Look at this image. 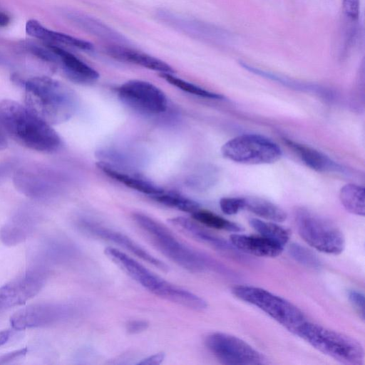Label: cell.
I'll use <instances>...</instances> for the list:
<instances>
[{
    "label": "cell",
    "instance_id": "obj_1",
    "mask_svg": "<svg viewBox=\"0 0 365 365\" xmlns=\"http://www.w3.org/2000/svg\"><path fill=\"white\" fill-rule=\"evenodd\" d=\"M0 123L14 139L31 150L53 153L61 145L51 125L16 101H0Z\"/></svg>",
    "mask_w": 365,
    "mask_h": 365
},
{
    "label": "cell",
    "instance_id": "obj_2",
    "mask_svg": "<svg viewBox=\"0 0 365 365\" xmlns=\"http://www.w3.org/2000/svg\"><path fill=\"white\" fill-rule=\"evenodd\" d=\"M17 82L24 87L26 106L48 124L63 123L75 113L76 95L63 83L48 76Z\"/></svg>",
    "mask_w": 365,
    "mask_h": 365
},
{
    "label": "cell",
    "instance_id": "obj_3",
    "mask_svg": "<svg viewBox=\"0 0 365 365\" xmlns=\"http://www.w3.org/2000/svg\"><path fill=\"white\" fill-rule=\"evenodd\" d=\"M132 218L150 242L165 257L192 272L218 270L222 267L207 255L180 241L166 226L139 212Z\"/></svg>",
    "mask_w": 365,
    "mask_h": 365
},
{
    "label": "cell",
    "instance_id": "obj_4",
    "mask_svg": "<svg viewBox=\"0 0 365 365\" xmlns=\"http://www.w3.org/2000/svg\"><path fill=\"white\" fill-rule=\"evenodd\" d=\"M294 334L340 363L350 365L364 363V351L361 343L343 333L307 320Z\"/></svg>",
    "mask_w": 365,
    "mask_h": 365
},
{
    "label": "cell",
    "instance_id": "obj_5",
    "mask_svg": "<svg viewBox=\"0 0 365 365\" xmlns=\"http://www.w3.org/2000/svg\"><path fill=\"white\" fill-rule=\"evenodd\" d=\"M104 252L113 263L152 294L182 307L191 301L190 291L162 279L124 252L111 247H106Z\"/></svg>",
    "mask_w": 365,
    "mask_h": 365
},
{
    "label": "cell",
    "instance_id": "obj_6",
    "mask_svg": "<svg viewBox=\"0 0 365 365\" xmlns=\"http://www.w3.org/2000/svg\"><path fill=\"white\" fill-rule=\"evenodd\" d=\"M294 216L299 235L310 247L329 255L343 252L345 238L333 222L305 207L297 208Z\"/></svg>",
    "mask_w": 365,
    "mask_h": 365
},
{
    "label": "cell",
    "instance_id": "obj_7",
    "mask_svg": "<svg viewBox=\"0 0 365 365\" xmlns=\"http://www.w3.org/2000/svg\"><path fill=\"white\" fill-rule=\"evenodd\" d=\"M232 293L237 299L257 307L293 334L307 321L297 307L264 289L238 285L232 288Z\"/></svg>",
    "mask_w": 365,
    "mask_h": 365
},
{
    "label": "cell",
    "instance_id": "obj_8",
    "mask_svg": "<svg viewBox=\"0 0 365 365\" xmlns=\"http://www.w3.org/2000/svg\"><path fill=\"white\" fill-rule=\"evenodd\" d=\"M222 155L233 162L248 165L270 164L282 156L279 145L259 134H243L226 142Z\"/></svg>",
    "mask_w": 365,
    "mask_h": 365
},
{
    "label": "cell",
    "instance_id": "obj_9",
    "mask_svg": "<svg viewBox=\"0 0 365 365\" xmlns=\"http://www.w3.org/2000/svg\"><path fill=\"white\" fill-rule=\"evenodd\" d=\"M16 188L25 196L36 200H48L61 191L64 179L53 168L28 165L16 168L13 175Z\"/></svg>",
    "mask_w": 365,
    "mask_h": 365
},
{
    "label": "cell",
    "instance_id": "obj_10",
    "mask_svg": "<svg viewBox=\"0 0 365 365\" xmlns=\"http://www.w3.org/2000/svg\"><path fill=\"white\" fill-rule=\"evenodd\" d=\"M208 350L222 364L258 365L267 364L265 356L242 339L223 332L205 339Z\"/></svg>",
    "mask_w": 365,
    "mask_h": 365
},
{
    "label": "cell",
    "instance_id": "obj_11",
    "mask_svg": "<svg viewBox=\"0 0 365 365\" xmlns=\"http://www.w3.org/2000/svg\"><path fill=\"white\" fill-rule=\"evenodd\" d=\"M118 96L124 104L143 113H161L168 107V99L163 91L142 80L125 82L118 88Z\"/></svg>",
    "mask_w": 365,
    "mask_h": 365
},
{
    "label": "cell",
    "instance_id": "obj_12",
    "mask_svg": "<svg viewBox=\"0 0 365 365\" xmlns=\"http://www.w3.org/2000/svg\"><path fill=\"white\" fill-rule=\"evenodd\" d=\"M48 274L44 267H34L0 287V313L36 296L46 284Z\"/></svg>",
    "mask_w": 365,
    "mask_h": 365
},
{
    "label": "cell",
    "instance_id": "obj_13",
    "mask_svg": "<svg viewBox=\"0 0 365 365\" xmlns=\"http://www.w3.org/2000/svg\"><path fill=\"white\" fill-rule=\"evenodd\" d=\"M73 307L61 303H39L29 305L16 312L10 319L11 326L16 330L54 325L68 319Z\"/></svg>",
    "mask_w": 365,
    "mask_h": 365
},
{
    "label": "cell",
    "instance_id": "obj_14",
    "mask_svg": "<svg viewBox=\"0 0 365 365\" xmlns=\"http://www.w3.org/2000/svg\"><path fill=\"white\" fill-rule=\"evenodd\" d=\"M158 16L169 26L210 44L222 46L229 44L232 40V36L228 31L212 24L189 19L165 10L159 11Z\"/></svg>",
    "mask_w": 365,
    "mask_h": 365
},
{
    "label": "cell",
    "instance_id": "obj_15",
    "mask_svg": "<svg viewBox=\"0 0 365 365\" xmlns=\"http://www.w3.org/2000/svg\"><path fill=\"white\" fill-rule=\"evenodd\" d=\"M77 226L82 232L118 245L160 270L167 271L168 269L163 262L150 255L125 234L85 219L78 220Z\"/></svg>",
    "mask_w": 365,
    "mask_h": 365
},
{
    "label": "cell",
    "instance_id": "obj_16",
    "mask_svg": "<svg viewBox=\"0 0 365 365\" xmlns=\"http://www.w3.org/2000/svg\"><path fill=\"white\" fill-rule=\"evenodd\" d=\"M40 222V215L31 207L18 210L0 230V239L7 246H15L29 238Z\"/></svg>",
    "mask_w": 365,
    "mask_h": 365
},
{
    "label": "cell",
    "instance_id": "obj_17",
    "mask_svg": "<svg viewBox=\"0 0 365 365\" xmlns=\"http://www.w3.org/2000/svg\"><path fill=\"white\" fill-rule=\"evenodd\" d=\"M171 225L187 236L204 243L215 250L235 259H242V252L237 250L231 242L210 232L202 225L185 217H176L169 220Z\"/></svg>",
    "mask_w": 365,
    "mask_h": 365
},
{
    "label": "cell",
    "instance_id": "obj_18",
    "mask_svg": "<svg viewBox=\"0 0 365 365\" xmlns=\"http://www.w3.org/2000/svg\"><path fill=\"white\" fill-rule=\"evenodd\" d=\"M46 44L55 53L56 61L55 65L58 66L64 76L73 82L88 84L99 78L98 72L81 61L71 52L58 45Z\"/></svg>",
    "mask_w": 365,
    "mask_h": 365
},
{
    "label": "cell",
    "instance_id": "obj_19",
    "mask_svg": "<svg viewBox=\"0 0 365 365\" xmlns=\"http://www.w3.org/2000/svg\"><path fill=\"white\" fill-rule=\"evenodd\" d=\"M66 17L76 26L113 45L128 46L130 42L120 34L101 21L76 11H65Z\"/></svg>",
    "mask_w": 365,
    "mask_h": 365
},
{
    "label": "cell",
    "instance_id": "obj_20",
    "mask_svg": "<svg viewBox=\"0 0 365 365\" xmlns=\"http://www.w3.org/2000/svg\"><path fill=\"white\" fill-rule=\"evenodd\" d=\"M107 53L123 62L135 64L160 73H172L175 70L165 61L147 53L136 51L125 45L110 44L106 48Z\"/></svg>",
    "mask_w": 365,
    "mask_h": 365
},
{
    "label": "cell",
    "instance_id": "obj_21",
    "mask_svg": "<svg viewBox=\"0 0 365 365\" xmlns=\"http://www.w3.org/2000/svg\"><path fill=\"white\" fill-rule=\"evenodd\" d=\"M230 242L240 252L257 257H277L282 254L284 247L262 236L232 234Z\"/></svg>",
    "mask_w": 365,
    "mask_h": 365
},
{
    "label": "cell",
    "instance_id": "obj_22",
    "mask_svg": "<svg viewBox=\"0 0 365 365\" xmlns=\"http://www.w3.org/2000/svg\"><path fill=\"white\" fill-rule=\"evenodd\" d=\"M287 145L309 168L320 173H343L344 169L324 153L312 147L284 138Z\"/></svg>",
    "mask_w": 365,
    "mask_h": 365
},
{
    "label": "cell",
    "instance_id": "obj_23",
    "mask_svg": "<svg viewBox=\"0 0 365 365\" xmlns=\"http://www.w3.org/2000/svg\"><path fill=\"white\" fill-rule=\"evenodd\" d=\"M25 30L29 36L52 44H61L83 51H91L93 45L83 39L66 34L55 31L43 26L36 19H29L26 23Z\"/></svg>",
    "mask_w": 365,
    "mask_h": 365
},
{
    "label": "cell",
    "instance_id": "obj_24",
    "mask_svg": "<svg viewBox=\"0 0 365 365\" xmlns=\"http://www.w3.org/2000/svg\"><path fill=\"white\" fill-rule=\"evenodd\" d=\"M96 166L109 178L125 185L131 189L147 194L149 196L158 194L164 191L162 187L152 182L142 178L135 174L131 175L130 173L122 171L117 168L116 166L108 162L98 161L96 163Z\"/></svg>",
    "mask_w": 365,
    "mask_h": 365
},
{
    "label": "cell",
    "instance_id": "obj_25",
    "mask_svg": "<svg viewBox=\"0 0 365 365\" xmlns=\"http://www.w3.org/2000/svg\"><path fill=\"white\" fill-rule=\"evenodd\" d=\"M243 210L273 222H281L287 219L286 212L273 202L258 197H244Z\"/></svg>",
    "mask_w": 365,
    "mask_h": 365
},
{
    "label": "cell",
    "instance_id": "obj_26",
    "mask_svg": "<svg viewBox=\"0 0 365 365\" xmlns=\"http://www.w3.org/2000/svg\"><path fill=\"white\" fill-rule=\"evenodd\" d=\"M339 200L349 212L364 216V188L363 187L353 183L344 185L339 191Z\"/></svg>",
    "mask_w": 365,
    "mask_h": 365
},
{
    "label": "cell",
    "instance_id": "obj_27",
    "mask_svg": "<svg viewBox=\"0 0 365 365\" xmlns=\"http://www.w3.org/2000/svg\"><path fill=\"white\" fill-rule=\"evenodd\" d=\"M250 225L261 236L274 241L284 247L289 240L290 234L288 230L276 224L266 222L257 218H250Z\"/></svg>",
    "mask_w": 365,
    "mask_h": 365
},
{
    "label": "cell",
    "instance_id": "obj_28",
    "mask_svg": "<svg viewBox=\"0 0 365 365\" xmlns=\"http://www.w3.org/2000/svg\"><path fill=\"white\" fill-rule=\"evenodd\" d=\"M191 215L195 221L210 228L232 232H240L243 230V228L238 224L209 210L199 208Z\"/></svg>",
    "mask_w": 365,
    "mask_h": 365
},
{
    "label": "cell",
    "instance_id": "obj_29",
    "mask_svg": "<svg viewBox=\"0 0 365 365\" xmlns=\"http://www.w3.org/2000/svg\"><path fill=\"white\" fill-rule=\"evenodd\" d=\"M150 197L162 205L190 214L200 208L197 202L174 192L163 191Z\"/></svg>",
    "mask_w": 365,
    "mask_h": 365
},
{
    "label": "cell",
    "instance_id": "obj_30",
    "mask_svg": "<svg viewBox=\"0 0 365 365\" xmlns=\"http://www.w3.org/2000/svg\"><path fill=\"white\" fill-rule=\"evenodd\" d=\"M160 76L173 86L190 94L215 100L224 98V96L219 93L205 90L202 87L178 78L172 73H160Z\"/></svg>",
    "mask_w": 365,
    "mask_h": 365
},
{
    "label": "cell",
    "instance_id": "obj_31",
    "mask_svg": "<svg viewBox=\"0 0 365 365\" xmlns=\"http://www.w3.org/2000/svg\"><path fill=\"white\" fill-rule=\"evenodd\" d=\"M69 245L61 239L51 238L42 245L41 255L46 262H61L68 256L70 252Z\"/></svg>",
    "mask_w": 365,
    "mask_h": 365
},
{
    "label": "cell",
    "instance_id": "obj_32",
    "mask_svg": "<svg viewBox=\"0 0 365 365\" xmlns=\"http://www.w3.org/2000/svg\"><path fill=\"white\" fill-rule=\"evenodd\" d=\"M288 252L296 262L307 267L316 269L322 267V262L318 256L300 244H290L288 247Z\"/></svg>",
    "mask_w": 365,
    "mask_h": 365
},
{
    "label": "cell",
    "instance_id": "obj_33",
    "mask_svg": "<svg viewBox=\"0 0 365 365\" xmlns=\"http://www.w3.org/2000/svg\"><path fill=\"white\" fill-rule=\"evenodd\" d=\"M220 207L222 212L232 215L237 214L244 207V197H222L220 200Z\"/></svg>",
    "mask_w": 365,
    "mask_h": 365
},
{
    "label": "cell",
    "instance_id": "obj_34",
    "mask_svg": "<svg viewBox=\"0 0 365 365\" xmlns=\"http://www.w3.org/2000/svg\"><path fill=\"white\" fill-rule=\"evenodd\" d=\"M343 12L351 22H357L360 13V0H342Z\"/></svg>",
    "mask_w": 365,
    "mask_h": 365
},
{
    "label": "cell",
    "instance_id": "obj_35",
    "mask_svg": "<svg viewBox=\"0 0 365 365\" xmlns=\"http://www.w3.org/2000/svg\"><path fill=\"white\" fill-rule=\"evenodd\" d=\"M348 299L362 319H364V295L362 292L351 289L349 290Z\"/></svg>",
    "mask_w": 365,
    "mask_h": 365
},
{
    "label": "cell",
    "instance_id": "obj_36",
    "mask_svg": "<svg viewBox=\"0 0 365 365\" xmlns=\"http://www.w3.org/2000/svg\"><path fill=\"white\" fill-rule=\"evenodd\" d=\"M148 322L145 320H131L126 324V330L130 334L140 333L148 327Z\"/></svg>",
    "mask_w": 365,
    "mask_h": 365
},
{
    "label": "cell",
    "instance_id": "obj_37",
    "mask_svg": "<svg viewBox=\"0 0 365 365\" xmlns=\"http://www.w3.org/2000/svg\"><path fill=\"white\" fill-rule=\"evenodd\" d=\"M27 352V349L24 348L16 350L0 356V364L9 363L14 360L18 359L24 356Z\"/></svg>",
    "mask_w": 365,
    "mask_h": 365
},
{
    "label": "cell",
    "instance_id": "obj_38",
    "mask_svg": "<svg viewBox=\"0 0 365 365\" xmlns=\"http://www.w3.org/2000/svg\"><path fill=\"white\" fill-rule=\"evenodd\" d=\"M15 170V164L11 161L0 163V184Z\"/></svg>",
    "mask_w": 365,
    "mask_h": 365
},
{
    "label": "cell",
    "instance_id": "obj_39",
    "mask_svg": "<svg viewBox=\"0 0 365 365\" xmlns=\"http://www.w3.org/2000/svg\"><path fill=\"white\" fill-rule=\"evenodd\" d=\"M165 359V354L163 352L155 354L142 361L138 362V364L142 365H158L160 364Z\"/></svg>",
    "mask_w": 365,
    "mask_h": 365
},
{
    "label": "cell",
    "instance_id": "obj_40",
    "mask_svg": "<svg viewBox=\"0 0 365 365\" xmlns=\"http://www.w3.org/2000/svg\"><path fill=\"white\" fill-rule=\"evenodd\" d=\"M10 21V16L6 12L0 11V27L6 26Z\"/></svg>",
    "mask_w": 365,
    "mask_h": 365
},
{
    "label": "cell",
    "instance_id": "obj_41",
    "mask_svg": "<svg viewBox=\"0 0 365 365\" xmlns=\"http://www.w3.org/2000/svg\"><path fill=\"white\" fill-rule=\"evenodd\" d=\"M10 338V332L9 331H0V346L6 344Z\"/></svg>",
    "mask_w": 365,
    "mask_h": 365
},
{
    "label": "cell",
    "instance_id": "obj_42",
    "mask_svg": "<svg viewBox=\"0 0 365 365\" xmlns=\"http://www.w3.org/2000/svg\"><path fill=\"white\" fill-rule=\"evenodd\" d=\"M7 146L6 138L1 133H0V150H4Z\"/></svg>",
    "mask_w": 365,
    "mask_h": 365
},
{
    "label": "cell",
    "instance_id": "obj_43",
    "mask_svg": "<svg viewBox=\"0 0 365 365\" xmlns=\"http://www.w3.org/2000/svg\"><path fill=\"white\" fill-rule=\"evenodd\" d=\"M7 64V60L5 56L0 52V65Z\"/></svg>",
    "mask_w": 365,
    "mask_h": 365
}]
</instances>
